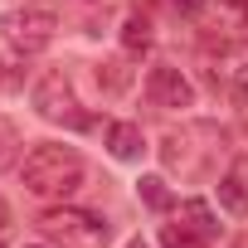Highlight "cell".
<instances>
[{
    "label": "cell",
    "instance_id": "cell-5",
    "mask_svg": "<svg viewBox=\"0 0 248 248\" xmlns=\"http://www.w3.org/2000/svg\"><path fill=\"white\" fill-rule=\"evenodd\" d=\"M54 30H59V20H54L49 10H34V5L0 15V34H5L10 49H20V54H39V49L54 39Z\"/></svg>",
    "mask_w": 248,
    "mask_h": 248
},
{
    "label": "cell",
    "instance_id": "cell-17",
    "mask_svg": "<svg viewBox=\"0 0 248 248\" xmlns=\"http://www.w3.org/2000/svg\"><path fill=\"white\" fill-rule=\"evenodd\" d=\"M5 224H10V204H5V200H0V229H5Z\"/></svg>",
    "mask_w": 248,
    "mask_h": 248
},
{
    "label": "cell",
    "instance_id": "cell-7",
    "mask_svg": "<svg viewBox=\"0 0 248 248\" xmlns=\"http://www.w3.org/2000/svg\"><path fill=\"white\" fill-rule=\"evenodd\" d=\"M209 83H214L224 97L248 102V44L224 49V54H219V63H214V73H209Z\"/></svg>",
    "mask_w": 248,
    "mask_h": 248
},
{
    "label": "cell",
    "instance_id": "cell-18",
    "mask_svg": "<svg viewBox=\"0 0 248 248\" xmlns=\"http://www.w3.org/2000/svg\"><path fill=\"white\" fill-rule=\"evenodd\" d=\"M224 5H233V10H243V5H248V0H224Z\"/></svg>",
    "mask_w": 248,
    "mask_h": 248
},
{
    "label": "cell",
    "instance_id": "cell-10",
    "mask_svg": "<svg viewBox=\"0 0 248 248\" xmlns=\"http://www.w3.org/2000/svg\"><path fill=\"white\" fill-rule=\"evenodd\" d=\"M20 151H25V137L10 117H0V170H15L20 166Z\"/></svg>",
    "mask_w": 248,
    "mask_h": 248
},
{
    "label": "cell",
    "instance_id": "cell-8",
    "mask_svg": "<svg viewBox=\"0 0 248 248\" xmlns=\"http://www.w3.org/2000/svg\"><path fill=\"white\" fill-rule=\"evenodd\" d=\"M107 151H112L117 161H141V156H146L141 127H137V122H112V127H107Z\"/></svg>",
    "mask_w": 248,
    "mask_h": 248
},
{
    "label": "cell",
    "instance_id": "cell-2",
    "mask_svg": "<svg viewBox=\"0 0 248 248\" xmlns=\"http://www.w3.org/2000/svg\"><path fill=\"white\" fill-rule=\"evenodd\" d=\"M200 141V122H195V127H185V132H170L166 141H161V161H166V170H175V175H209L214 170V161L224 156V132L214 127L209 137H204V146H195Z\"/></svg>",
    "mask_w": 248,
    "mask_h": 248
},
{
    "label": "cell",
    "instance_id": "cell-15",
    "mask_svg": "<svg viewBox=\"0 0 248 248\" xmlns=\"http://www.w3.org/2000/svg\"><path fill=\"white\" fill-rule=\"evenodd\" d=\"M97 83H102L107 93H117V88H127V68H122V63H102V68H97Z\"/></svg>",
    "mask_w": 248,
    "mask_h": 248
},
{
    "label": "cell",
    "instance_id": "cell-16",
    "mask_svg": "<svg viewBox=\"0 0 248 248\" xmlns=\"http://www.w3.org/2000/svg\"><path fill=\"white\" fill-rule=\"evenodd\" d=\"M170 5H175L180 15H200V10H204V0H170Z\"/></svg>",
    "mask_w": 248,
    "mask_h": 248
},
{
    "label": "cell",
    "instance_id": "cell-3",
    "mask_svg": "<svg viewBox=\"0 0 248 248\" xmlns=\"http://www.w3.org/2000/svg\"><path fill=\"white\" fill-rule=\"evenodd\" d=\"M39 233L54 248H107V224L88 209H44Z\"/></svg>",
    "mask_w": 248,
    "mask_h": 248
},
{
    "label": "cell",
    "instance_id": "cell-11",
    "mask_svg": "<svg viewBox=\"0 0 248 248\" xmlns=\"http://www.w3.org/2000/svg\"><path fill=\"white\" fill-rule=\"evenodd\" d=\"M180 219H185L190 229H200L204 238H214V233H219V219L209 214V204H204V200H185V204H180Z\"/></svg>",
    "mask_w": 248,
    "mask_h": 248
},
{
    "label": "cell",
    "instance_id": "cell-9",
    "mask_svg": "<svg viewBox=\"0 0 248 248\" xmlns=\"http://www.w3.org/2000/svg\"><path fill=\"white\" fill-rule=\"evenodd\" d=\"M219 204L229 214H248V170L233 161V170L219 175Z\"/></svg>",
    "mask_w": 248,
    "mask_h": 248
},
{
    "label": "cell",
    "instance_id": "cell-13",
    "mask_svg": "<svg viewBox=\"0 0 248 248\" xmlns=\"http://www.w3.org/2000/svg\"><path fill=\"white\" fill-rule=\"evenodd\" d=\"M137 195H141V204H146V209H170V204H175V195L166 190V180H161V175H141Z\"/></svg>",
    "mask_w": 248,
    "mask_h": 248
},
{
    "label": "cell",
    "instance_id": "cell-12",
    "mask_svg": "<svg viewBox=\"0 0 248 248\" xmlns=\"http://www.w3.org/2000/svg\"><path fill=\"white\" fill-rule=\"evenodd\" d=\"M161 248H209V238L190 224H166L161 229Z\"/></svg>",
    "mask_w": 248,
    "mask_h": 248
},
{
    "label": "cell",
    "instance_id": "cell-1",
    "mask_svg": "<svg viewBox=\"0 0 248 248\" xmlns=\"http://www.w3.org/2000/svg\"><path fill=\"white\" fill-rule=\"evenodd\" d=\"M83 156L73 151V146H59V141H44V146H34L30 156H25V166H20V180H25V190L30 195H39V200H59V195H73L78 185H83Z\"/></svg>",
    "mask_w": 248,
    "mask_h": 248
},
{
    "label": "cell",
    "instance_id": "cell-19",
    "mask_svg": "<svg viewBox=\"0 0 248 248\" xmlns=\"http://www.w3.org/2000/svg\"><path fill=\"white\" fill-rule=\"evenodd\" d=\"M127 248H146V243H141V238H132V243H127Z\"/></svg>",
    "mask_w": 248,
    "mask_h": 248
},
{
    "label": "cell",
    "instance_id": "cell-14",
    "mask_svg": "<svg viewBox=\"0 0 248 248\" xmlns=\"http://www.w3.org/2000/svg\"><path fill=\"white\" fill-rule=\"evenodd\" d=\"M122 44H127V49H146V44H151V20L132 15V20H127V30H122Z\"/></svg>",
    "mask_w": 248,
    "mask_h": 248
},
{
    "label": "cell",
    "instance_id": "cell-6",
    "mask_svg": "<svg viewBox=\"0 0 248 248\" xmlns=\"http://www.w3.org/2000/svg\"><path fill=\"white\" fill-rule=\"evenodd\" d=\"M146 97H151V107L175 112V107H190V102H195V88H190V78H185L180 68L156 63V68L146 73Z\"/></svg>",
    "mask_w": 248,
    "mask_h": 248
},
{
    "label": "cell",
    "instance_id": "cell-4",
    "mask_svg": "<svg viewBox=\"0 0 248 248\" xmlns=\"http://www.w3.org/2000/svg\"><path fill=\"white\" fill-rule=\"evenodd\" d=\"M30 102H34V112H39L44 122H68V127H83V122H88V117L78 112V97H73V83H68L63 68H44V73L34 78Z\"/></svg>",
    "mask_w": 248,
    "mask_h": 248
}]
</instances>
